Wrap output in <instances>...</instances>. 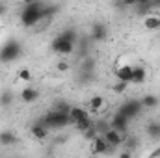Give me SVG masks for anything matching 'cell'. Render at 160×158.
<instances>
[{"mask_svg": "<svg viewBox=\"0 0 160 158\" xmlns=\"http://www.w3.org/2000/svg\"><path fill=\"white\" fill-rule=\"evenodd\" d=\"M41 19H43V6H41L39 0H36L32 4H26L21 11V22L24 26H34Z\"/></svg>", "mask_w": 160, "mask_h": 158, "instance_id": "obj_1", "label": "cell"}, {"mask_svg": "<svg viewBox=\"0 0 160 158\" xmlns=\"http://www.w3.org/2000/svg\"><path fill=\"white\" fill-rule=\"evenodd\" d=\"M127 125H128V117L125 116V114H114V117L110 121V126L112 128H116V130H121V132H125V128H127Z\"/></svg>", "mask_w": 160, "mask_h": 158, "instance_id": "obj_10", "label": "cell"}, {"mask_svg": "<svg viewBox=\"0 0 160 158\" xmlns=\"http://www.w3.org/2000/svg\"><path fill=\"white\" fill-rule=\"evenodd\" d=\"M140 108H142V102H140V101H127L119 112L125 114L127 117L130 119V117H134L136 114H140Z\"/></svg>", "mask_w": 160, "mask_h": 158, "instance_id": "obj_8", "label": "cell"}, {"mask_svg": "<svg viewBox=\"0 0 160 158\" xmlns=\"http://www.w3.org/2000/svg\"><path fill=\"white\" fill-rule=\"evenodd\" d=\"M121 4L130 7V6H138V0H121Z\"/></svg>", "mask_w": 160, "mask_h": 158, "instance_id": "obj_25", "label": "cell"}, {"mask_svg": "<svg viewBox=\"0 0 160 158\" xmlns=\"http://www.w3.org/2000/svg\"><path fill=\"white\" fill-rule=\"evenodd\" d=\"M17 78L22 80V82H30V80H32V73H30V69L21 67V69L17 71Z\"/></svg>", "mask_w": 160, "mask_h": 158, "instance_id": "obj_21", "label": "cell"}, {"mask_svg": "<svg viewBox=\"0 0 160 158\" xmlns=\"http://www.w3.org/2000/svg\"><path fill=\"white\" fill-rule=\"evenodd\" d=\"M15 141H17V138H15L11 132H2V134H0V143H2V145H13Z\"/></svg>", "mask_w": 160, "mask_h": 158, "instance_id": "obj_19", "label": "cell"}, {"mask_svg": "<svg viewBox=\"0 0 160 158\" xmlns=\"http://www.w3.org/2000/svg\"><path fill=\"white\" fill-rule=\"evenodd\" d=\"M38 99H39V91H38L36 87H32V86H28V87H24V89L21 91V101L26 102V104H30V102H34V101H38Z\"/></svg>", "mask_w": 160, "mask_h": 158, "instance_id": "obj_11", "label": "cell"}, {"mask_svg": "<svg viewBox=\"0 0 160 158\" xmlns=\"http://www.w3.org/2000/svg\"><path fill=\"white\" fill-rule=\"evenodd\" d=\"M75 125H77V128H78L80 132H86V130H88V128H91L95 123H93V119H91V117H84V119L75 121Z\"/></svg>", "mask_w": 160, "mask_h": 158, "instance_id": "obj_17", "label": "cell"}, {"mask_svg": "<svg viewBox=\"0 0 160 158\" xmlns=\"http://www.w3.org/2000/svg\"><path fill=\"white\" fill-rule=\"evenodd\" d=\"M32 2H36V0H24V4H32Z\"/></svg>", "mask_w": 160, "mask_h": 158, "instance_id": "obj_28", "label": "cell"}, {"mask_svg": "<svg viewBox=\"0 0 160 158\" xmlns=\"http://www.w3.org/2000/svg\"><path fill=\"white\" fill-rule=\"evenodd\" d=\"M145 80H147V69H145V67H142V65L132 67V78H130V84L140 86V84H143Z\"/></svg>", "mask_w": 160, "mask_h": 158, "instance_id": "obj_9", "label": "cell"}, {"mask_svg": "<svg viewBox=\"0 0 160 158\" xmlns=\"http://www.w3.org/2000/svg\"><path fill=\"white\" fill-rule=\"evenodd\" d=\"M56 67H58V71H62V73H63V71H67V69H69V63H67V62H58V65H56Z\"/></svg>", "mask_w": 160, "mask_h": 158, "instance_id": "obj_24", "label": "cell"}, {"mask_svg": "<svg viewBox=\"0 0 160 158\" xmlns=\"http://www.w3.org/2000/svg\"><path fill=\"white\" fill-rule=\"evenodd\" d=\"M21 54V47L17 41H8L4 45V48L0 50V60L2 62H13L17 56Z\"/></svg>", "mask_w": 160, "mask_h": 158, "instance_id": "obj_4", "label": "cell"}, {"mask_svg": "<svg viewBox=\"0 0 160 158\" xmlns=\"http://www.w3.org/2000/svg\"><path fill=\"white\" fill-rule=\"evenodd\" d=\"M2 13H4V4L0 2V15H2Z\"/></svg>", "mask_w": 160, "mask_h": 158, "instance_id": "obj_27", "label": "cell"}, {"mask_svg": "<svg viewBox=\"0 0 160 158\" xmlns=\"http://www.w3.org/2000/svg\"><path fill=\"white\" fill-rule=\"evenodd\" d=\"M89 143H91V155H106L110 151V145H108V141L104 140L102 134H97Z\"/></svg>", "mask_w": 160, "mask_h": 158, "instance_id": "obj_6", "label": "cell"}, {"mask_svg": "<svg viewBox=\"0 0 160 158\" xmlns=\"http://www.w3.org/2000/svg\"><path fill=\"white\" fill-rule=\"evenodd\" d=\"M143 28L149 32H158L160 30V17L158 15H147L143 19Z\"/></svg>", "mask_w": 160, "mask_h": 158, "instance_id": "obj_12", "label": "cell"}, {"mask_svg": "<svg viewBox=\"0 0 160 158\" xmlns=\"http://www.w3.org/2000/svg\"><path fill=\"white\" fill-rule=\"evenodd\" d=\"M60 36H62L63 39H67V41H73V43L77 41V32H75V30H65V32H62Z\"/></svg>", "mask_w": 160, "mask_h": 158, "instance_id": "obj_22", "label": "cell"}, {"mask_svg": "<svg viewBox=\"0 0 160 158\" xmlns=\"http://www.w3.org/2000/svg\"><path fill=\"white\" fill-rule=\"evenodd\" d=\"M116 78L118 80H125V82L130 84V78H132V65H128V63L119 65V67L116 69Z\"/></svg>", "mask_w": 160, "mask_h": 158, "instance_id": "obj_13", "label": "cell"}, {"mask_svg": "<svg viewBox=\"0 0 160 158\" xmlns=\"http://www.w3.org/2000/svg\"><path fill=\"white\" fill-rule=\"evenodd\" d=\"M127 87H128V82H125V80H118V82L112 86V91L118 93V95H121V93L127 91Z\"/></svg>", "mask_w": 160, "mask_h": 158, "instance_id": "obj_20", "label": "cell"}, {"mask_svg": "<svg viewBox=\"0 0 160 158\" xmlns=\"http://www.w3.org/2000/svg\"><path fill=\"white\" fill-rule=\"evenodd\" d=\"M102 136H104V140L108 141L110 147H118V145H121V143L127 140V134H125V132L116 130V128H112V126H110L106 132H102Z\"/></svg>", "mask_w": 160, "mask_h": 158, "instance_id": "obj_5", "label": "cell"}, {"mask_svg": "<svg viewBox=\"0 0 160 158\" xmlns=\"http://www.w3.org/2000/svg\"><path fill=\"white\" fill-rule=\"evenodd\" d=\"M69 116H71L73 123H75V121H78V119L89 117V112L84 110V108H78V106H71V108H69Z\"/></svg>", "mask_w": 160, "mask_h": 158, "instance_id": "obj_16", "label": "cell"}, {"mask_svg": "<svg viewBox=\"0 0 160 158\" xmlns=\"http://www.w3.org/2000/svg\"><path fill=\"white\" fill-rule=\"evenodd\" d=\"M43 123L48 126V128H62V126H67L69 123H73V119L69 116V112H60V110H54V112H48Z\"/></svg>", "mask_w": 160, "mask_h": 158, "instance_id": "obj_2", "label": "cell"}, {"mask_svg": "<svg viewBox=\"0 0 160 158\" xmlns=\"http://www.w3.org/2000/svg\"><path fill=\"white\" fill-rule=\"evenodd\" d=\"M147 134L149 136H160V125L158 123H155V125H149V128H147Z\"/></svg>", "mask_w": 160, "mask_h": 158, "instance_id": "obj_23", "label": "cell"}, {"mask_svg": "<svg viewBox=\"0 0 160 158\" xmlns=\"http://www.w3.org/2000/svg\"><path fill=\"white\" fill-rule=\"evenodd\" d=\"M153 155H155V156H158V155H160V149H158V151H155V153H153Z\"/></svg>", "mask_w": 160, "mask_h": 158, "instance_id": "obj_29", "label": "cell"}, {"mask_svg": "<svg viewBox=\"0 0 160 158\" xmlns=\"http://www.w3.org/2000/svg\"><path fill=\"white\" fill-rule=\"evenodd\" d=\"M151 0H138V6H142V4H149Z\"/></svg>", "mask_w": 160, "mask_h": 158, "instance_id": "obj_26", "label": "cell"}, {"mask_svg": "<svg viewBox=\"0 0 160 158\" xmlns=\"http://www.w3.org/2000/svg\"><path fill=\"white\" fill-rule=\"evenodd\" d=\"M106 26L104 24H101V22H95L93 26H91V37L95 41H104L106 39Z\"/></svg>", "mask_w": 160, "mask_h": 158, "instance_id": "obj_14", "label": "cell"}, {"mask_svg": "<svg viewBox=\"0 0 160 158\" xmlns=\"http://www.w3.org/2000/svg\"><path fill=\"white\" fill-rule=\"evenodd\" d=\"M32 136L36 138V140H45L47 136H48V126L41 121V123H38V125H34L32 126Z\"/></svg>", "mask_w": 160, "mask_h": 158, "instance_id": "obj_15", "label": "cell"}, {"mask_svg": "<svg viewBox=\"0 0 160 158\" xmlns=\"http://www.w3.org/2000/svg\"><path fill=\"white\" fill-rule=\"evenodd\" d=\"M140 102H142L143 108H155V106L158 104V99H157L155 95H145L143 99H140Z\"/></svg>", "mask_w": 160, "mask_h": 158, "instance_id": "obj_18", "label": "cell"}, {"mask_svg": "<svg viewBox=\"0 0 160 158\" xmlns=\"http://www.w3.org/2000/svg\"><path fill=\"white\" fill-rule=\"evenodd\" d=\"M50 48H52L56 54H62V56H69V54H73V50H75V43H73V41L63 39L62 36H58V37H54L52 45H50Z\"/></svg>", "mask_w": 160, "mask_h": 158, "instance_id": "obj_3", "label": "cell"}, {"mask_svg": "<svg viewBox=\"0 0 160 158\" xmlns=\"http://www.w3.org/2000/svg\"><path fill=\"white\" fill-rule=\"evenodd\" d=\"M104 106H106V99L102 95H93L89 99V110L88 112H89V116H101Z\"/></svg>", "mask_w": 160, "mask_h": 158, "instance_id": "obj_7", "label": "cell"}]
</instances>
